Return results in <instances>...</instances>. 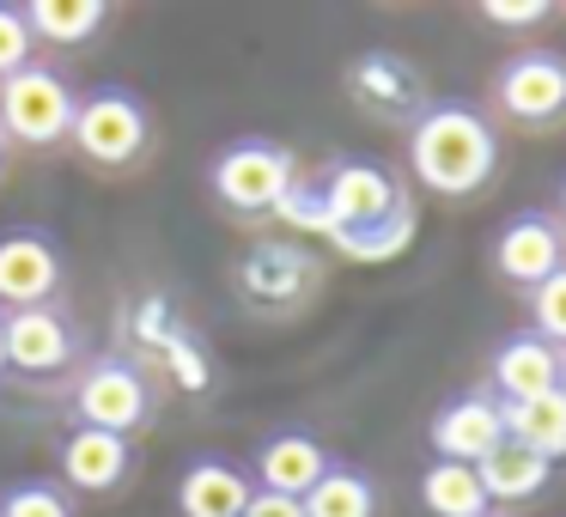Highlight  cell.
<instances>
[{
    "instance_id": "cell-1",
    "label": "cell",
    "mask_w": 566,
    "mask_h": 517,
    "mask_svg": "<svg viewBox=\"0 0 566 517\" xmlns=\"http://www.w3.org/2000/svg\"><path fill=\"white\" fill-rule=\"evenodd\" d=\"M408 165H415V177L432 189V196H475V189H488L493 165H500V140H493V128L481 123L475 110H463V104H439V110H427L415 123V135H408Z\"/></svg>"
},
{
    "instance_id": "cell-2",
    "label": "cell",
    "mask_w": 566,
    "mask_h": 517,
    "mask_svg": "<svg viewBox=\"0 0 566 517\" xmlns=\"http://www.w3.org/2000/svg\"><path fill=\"white\" fill-rule=\"evenodd\" d=\"M80 98L67 92L62 74L50 67H25V74L0 80V135L25 140V147H55L74 135Z\"/></svg>"
},
{
    "instance_id": "cell-3",
    "label": "cell",
    "mask_w": 566,
    "mask_h": 517,
    "mask_svg": "<svg viewBox=\"0 0 566 517\" xmlns=\"http://www.w3.org/2000/svg\"><path fill=\"white\" fill-rule=\"evenodd\" d=\"M213 196L232 213H274L293 196V152L274 140H232L213 159Z\"/></svg>"
},
{
    "instance_id": "cell-4",
    "label": "cell",
    "mask_w": 566,
    "mask_h": 517,
    "mask_svg": "<svg viewBox=\"0 0 566 517\" xmlns=\"http://www.w3.org/2000/svg\"><path fill=\"white\" fill-rule=\"evenodd\" d=\"M67 140H74L92 165H135L140 152H147V110H140L135 92L104 86L74 110V135Z\"/></svg>"
},
{
    "instance_id": "cell-5",
    "label": "cell",
    "mask_w": 566,
    "mask_h": 517,
    "mask_svg": "<svg viewBox=\"0 0 566 517\" xmlns=\"http://www.w3.org/2000/svg\"><path fill=\"white\" fill-rule=\"evenodd\" d=\"M317 208H323V232H366V225L390 220L396 208H402V189H396L390 171H378V165H335L329 177H323L317 189Z\"/></svg>"
},
{
    "instance_id": "cell-6",
    "label": "cell",
    "mask_w": 566,
    "mask_h": 517,
    "mask_svg": "<svg viewBox=\"0 0 566 517\" xmlns=\"http://www.w3.org/2000/svg\"><path fill=\"white\" fill-rule=\"evenodd\" d=\"M74 414H80V426H92V432H116V439H128L135 426H147L153 395H147V383H140L135 366H123V359H98V366L80 378V390H74Z\"/></svg>"
},
{
    "instance_id": "cell-7",
    "label": "cell",
    "mask_w": 566,
    "mask_h": 517,
    "mask_svg": "<svg viewBox=\"0 0 566 517\" xmlns=\"http://www.w3.org/2000/svg\"><path fill=\"white\" fill-rule=\"evenodd\" d=\"M493 98H500V110L512 116V123H530V128L554 123V116H566V62L548 50L512 55V62L500 67Z\"/></svg>"
},
{
    "instance_id": "cell-8",
    "label": "cell",
    "mask_w": 566,
    "mask_h": 517,
    "mask_svg": "<svg viewBox=\"0 0 566 517\" xmlns=\"http://www.w3.org/2000/svg\"><path fill=\"white\" fill-rule=\"evenodd\" d=\"M493 268H500L512 286L536 293L548 274L566 268V238H560V225H554L548 213H517V220L505 225L500 238H493Z\"/></svg>"
},
{
    "instance_id": "cell-9",
    "label": "cell",
    "mask_w": 566,
    "mask_h": 517,
    "mask_svg": "<svg viewBox=\"0 0 566 517\" xmlns=\"http://www.w3.org/2000/svg\"><path fill=\"white\" fill-rule=\"evenodd\" d=\"M505 444V408L500 395H457L451 408H439L432 420V451L439 463H469L475 468L488 451Z\"/></svg>"
},
{
    "instance_id": "cell-10",
    "label": "cell",
    "mask_w": 566,
    "mask_h": 517,
    "mask_svg": "<svg viewBox=\"0 0 566 517\" xmlns=\"http://www.w3.org/2000/svg\"><path fill=\"white\" fill-rule=\"evenodd\" d=\"M62 286V256L43 232H7L0 238V305L31 310L50 305Z\"/></svg>"
},
{
    "instance_id": "cell-11",
    "label": "cell",
    "mask_w": 566,
    "mask_h": 517,
    "mask_svg": "<svg viewBox=\"0 0 566 517\" xmlns=\"http://www.w3.org/2000/svg\"><path fill=\"white\" fill-rule=\"evenodd\" d=\"M0 341H7V366L31 371V378H50L74 359V329L62 323V310H7L0 317Z\"/></svg>"
},
{
    "instance_id": "cell-12",
    "label": "cell",
    "mask_w": 566,
    "mask_h": 517,
    "mask_svg": "<svg viewBox=\"0 0 566 517\" xmlns=\"http://www.w3.org/2000/svg\"><path fill=\"white\" fill-rule=\"evenodd\" d=\"M329 475V451H323L311 432H274L256 451V481L262 493H281V499H305L317 481Z\"/></svg>"
},
{
    "instance_id": "cell-13",
    "label": "cell",
    "mask_w": 566,
    "mask_h": 517,
    "mask_svg": "<svg viewBox=\"0 0 566 517\" xmlns=\"http://www.w3.org/2000/svg\"><path fill=\"white\" fill-rule=\"evenodd\" d=\"M493 390H500V402H530V395L560 390V347H548L530 329L512 335L493 354Z\"/></svg>"
},
{
    "instance_id": "cell-14",
    "label": "cell",
    "mask_w": 566,
    "mask_h": 517,
    "mask_svg": "<svg viewBox=\"0 0 566 517\" xmlns=\"http://www.w3.org/2000/svg\"><path fill=\"white\" fill-rule=\"evenodd\" d=\"M250 493L256 487H250L232 463H220V456H196V463L184 468V481H177L184 517H244Z\"/></svg>"
},
{
    "instance_id": "cell-15",
    "label": "cell",
    "mask_w": 566,
    "mask_h": 517,
    "mask_svg": "<svg viewBox=\"0 0 566 517\" xmlns=\"http://www.w3.org/2000/svg\"><path fill=\"white\" fill-rule=\"evenodd\" d=\"M62 475L74 481L80 493H111L123 487L128 475V439L116 432H92V426H74L62 444Z\"/></svg>"
},
{
    "instance_id": "cell-16",
    "label": "cell",
    "mask_w": 566,
    "mask_h": 517,
    "mask_svg": "<svg viewBox=\"0 0 566 517\" xmlns=\"http://www.w3.org/2000/svg\"><path fill=\"white\" fill-rule=\"evenodd\" d=\"M548 468H554V463H542L536 451H524V444L505 439L500 451H488V456L475 463V475H481L488 505H524V499H536V493L548 487Z\"/></svg>"
},
{
    "instance_id": "cell-17",
    "label": "cell",
    "mask_w": 566,
    "mask_h": 517,
    "mask_svg": "<svg viewBox=\"0 0 566 517\" xmlns=\"http://www.w3.org/2000/svg\"><path fill=\"white\" fill-rule=\"evenodd\" d=\"M505 408V439L536 451L542 463H560L566 456V390L530 395V402H500Z\"/></svg>"
},
{
    "instance_id": "cell-18",
    "label": "cell",
    "mask_w": 566,
    "mask_h": 517,
    "mask_svg": "<svg viewBox=\"0 0 566 517\" xmlns=\"http://www.w3.org/2000/svg\"><path fill=\"white\" fill-rule=\"evenodd\" d=\"M420 499L432 517H488V493H481V475L469 463H432L420 475Z\"/></svg>"
},
{
    "instance_id": "cell-19",
    "label": "cell",
    "mask_w": 566,
    "mask_h": 517,
    "mask_svg": "<svg viewBox=\"0 0 566 517\" xmlns=\"http://www.w3.org/2000/svg\"><path fill=\"white\" fill-rule=\"evenodd\" d=\"M298 505H305V517H378V487H371L359 468L329 463V475H323Z\"/></svg>"
},
{
    "instance_id": "cell-20",
    "label": "cell",
    "mask_w": 566,
    "mask_h": 517,
    "mask_svg": "<svg viewBox=\"0 0 566 517\" xmlns=\"http://www.w3.org/2000/svg\"><path fill=\"white\" fill-rule=\"evenodd\" d=\"M25 25L43 43H86L104 25V0H31Z\"/></svg>"
},
{
    "instance_id": "cell-21",
    "label": "cell",
    "mask_w": 566,
    "mask_h": 517,
    "mask_svg": "<svg viewBox=\"0 0 566 517\" xmlns=\"http://www.w3.org/2000/svg\"><path fill=\"white\" fill-rule=\"evenodd\" d=\"M408 232H415V208H396L390 220H378V225H366V232H335V244L347 250V256H359V262H384L390 250H402L408 244Z\"/></svg>"
},
{
    "instance_id": "cell-22",
    "label": "cell",
    "mask_w": 566,
    "mask_h": 517,
    "mask_svg": "<svg viewBox=\"0 0 566 517\" xmlns=\"http://www.w3.org/2000/svg\"><path fill=\"white\" fill-rule=\"evenodd\" d=\"M0 517H74V505L50 481H19V487L0 493Z\"/></svg>"
},
{
    "instance_id": "cell-23",
    "label": "cell",
    "mask_w": 566,
    "mask_h": 517,
    "mask_svg": "<svg viewBox=\"0 0 566 517\" xmlns=\"http://www.w3.org/2000/svg\"><path fill=\"white\" fill-rule=\"evenodd\" d=\"M530 310H536V329H530V335H542L548 347H560V354H566V268L548 274V281L530 293Z\"/></svg>"
},
{
    "instance_id": "cell-24",
    "label": "cell",
    "mask_w": 566,
    "mask_h": 517,
    "mask_svg": "<svg viewBox=\"0 0 566 517\" xmlns=\"http://www.w3.org/2000/svg\"><path fill=\"white\" fill-rule=\"evenodd\" d=\"M31 50H38V38H31V25H25V7H0V80L25 74Z\"/></svg>"
},
{
    "instance_id": "cell-25",
    "label": "cell",
    "mask_w": 566,
    "mask_h": 517,
    "mask_svg": "<svg viewBox=\"0 0 566 517\" xmlns=\"http://www.w3.org/2000/svg\"><path fill=\"white\" fill-rule=\"evenodd\" d=\"M481 19H493V25H536V19H548V7L542 0H488Z\"/></svg>"
},
{
    "instance_id": "cell-26",
    "label": "cell",
    "mask_w": 566,
    "mask_h": 517,
    "mask_svg": "<svg viewBox=\"0 0 566 517\" xmlns=\"http://www.w3.org/2000/svg\"><path fill=\"white\" fill-rule=\"evenodd\" d=\"M244 517H305V505L298 499H281V493H250V505H244Z\"/></svg>"
},
{
    "instance_id": "cell-27",
    "label": "cell",
    "mask_w": 566,
    "mask_h": 517,
    "mask_svg": "<svg viewBox=\"0 0 566 517\" xmlns=\"http://www.w3.org/2000/svg\"><path fill=\"white\" fill-rule=\"evenodd\" d=\"M560 390H566V354H560Z\"/></svg>"
},
{
    "instance_id": "cell-28",
    "label": "cell",
    "mask_w": 566,
    "mask_h": 517,
    "mask_svg": "<svg viewBox=\"0 0 566 517\" xmlns=\"http://www.w3.org/2000/svg\"><path fill=\"white\" fill-rule=\"evenodd\" d=\"M560 220H566V183H560Z\"/></svg>"
},
{
    "instance_id": "cell-29",
    "label": "cell",
    "mask_w": 566,
    "mask_h": 517,
    "mask_svg": "<svg viewBox=\"0 0 566 517\" xmlns=\"http://www.w3.org/2000/svg\"><path fill=\"white\" fill-rule=\"evenodd\" d=\"M0 371H7V341H0Z\"/></svg>"
},
{
    "instance_id": "cell-30",
    "label": "cell",
    "mask_w": 566,
    "mask_h": 517,
    "mask_svg": "<svg viewBox=\"0 0 566 517\" xmlns=\"http://www.w3.org/2000/svg\"><path fill=\"white\" fill-rule=\"evenodd\" d=\"M0 147H7V135H0Z\"/></svg>"
}]
</instances>
